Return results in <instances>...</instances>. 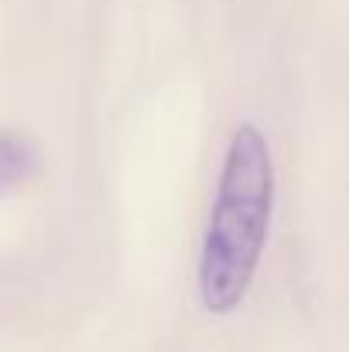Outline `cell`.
<instances>
[{
    "label": "cell",
    "mask_w": 349,
    "mask_h": 352,
    "mask_svg": "<svg viewBox=\"0 0 349 352\" xmlns=\"http://www.w3.org/2000/svg\"><path fill=\"white\" fill-rule=\"evenodd\" d=\"M277 175L264 130L240 123L223 154L220 185L199 253V301L209 315H233L257 277L274 216Z\"/></svg>",
    "instance_id": "obj_1"
},
{
    "label": "cell",
    "mask_w": 349,
    "mask_h": 352,
    "mask_svg": "<svg viewBox=\"0 0 349 352\" xmlns=\"http://www.w3.org/2000/svg\"><path fill=\"white\" fill-rule=\"evenodd\" d=\"M34 147L10 130H0V195L14 192L17 185H24L34 175Z\"/></svg>",
    "instance_id": "obj_2"
}]
</instances>
